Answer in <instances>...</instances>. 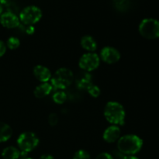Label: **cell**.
Returning <instances> with one entry per match:
<instances>
[{"mask_svg": "<svg viewBox=\"0 0 159 159\" xmlns=\"http://www.w3.org/2000/svg\"><path fill=\"white\" fill-rule=\"evenodd\" d=\"M6 49H7V48H6V43L2 40H0V57H2L6 54Z\"/></svg>", "mask_w": 159, "mask_h": 159, "instance_id": "obj_24", "label": "cell"}, {"mask_svg": "<svg viewBox=\"0 0 159 159\" xmlns=\"http://www.w3.org/2000/svg\"><path fill=\"white\" fill-rule=\"evenodd\" d=\"M2 10H3V8H2V5L0 3V16H1V15L2 14Z\"/></svg>", "mask_w": 159, "mask_h": 159, "instance_id": "obj_29", "label": "cell"}, {"mask_svg": "<svg viewBox=\"0 0 159 159\" xmlns=\"http://www.w3.org/2000/svg\"><path fill=\"white\" fill-rule=\"evenodd\" d=\"M20 159H33V158H20Z\"/></svg>", "mask_w": 159, "mask_h": 159, "instance_id": "obj_30", "label": "cell"}, {"mask_svg": "<svg viewBox=\"0 0 159 159\" xmlns=\"http://www.w3.org/2000/svg\"><path fill=\"white\" fill-rule=\"evenodd\" d=\"M143 140L135 134H127L120 137L117 141L118 151L126 155H134L141 150Z\"/></svg>", "mask_w": 159, "mask_h": 159, "instance_id": "obj_1", "label": "cell"}, {"mask_svg": "<svg viewBox=\"0 0 159 159\" xmlns=\"http://www.w3.org/2000/svg\"><path fill=\"white\" fill-rule=\"evenodd\" d=\"M53 89H53L51 84L48 83V82H43L36 87L34 91V94L38 99H42V98L48 96Z\"/></svg>", "mask_w": 159, "mask_h": 159, "instance_id": "obj_12", "label": "cell"}, {"mask_svg": "<svg viewBox=\"0 0 159 159\" xmlns=\"http://www.w3.org/2000/svg\"><path fill=\"white\" fill-rule=\"evenodd\" d=\"M81 46L88 52H94L97 49V43L92 36L85 35L81 39Z\"/></svg>", "mask_w": 159, "mask_h": 159, "instance_id": "obj_13", "label": "cell"}, {"mask_svg": "<svg viewBox=\"0 0 159 159\" xmlns=\"http://www.w3.org/2000/svg\"><path fill=\"white\" fill-rule=\"evenodd\" d=\"M11 2V0H0V3L2 5H7Z\"/></svg>", "mask_w": 159, "mask_h": 159, "instance_id": "obj_27", "label": "cell"}, {"mask_svg": "<svg viewBox=\"0 0 159 159\" xmlns=\"http://www.w3.org/2000/svg\"><path fill=\"white\" fill-rule=\"evenodd\" d=\"M95 159H113V157L107 152H102L98 155Z\"/></svg>", "mask_w": 159, "mask_h": 159, "instance_id": "obj_23", "label": "cell"}, {"mask_svg": "<svg viewBox=\"0 0 159 159\" xmlns=\"http://www.w3.org/2000/svg\"><path fill=\"white\" fill-rule=\"evenodd\" d=\"M12 130L9 124L0 122V143L6 142L11 138Z\"/></svg>", "mask_w": 159, "mask_h": 159, "instance_id": "obj_16", "label": "cell"}, {"mask_svg": "<svg viewBox=\"0 0 159 159\" xmlns=\"http://www.w3.org/2000/svg\"><path fill=\"white\" fill-rule=\"evenodd\" d=\"M72 159H91V157L87 151L81 149L75 152Z\"/></svg>", "mask_w": 159, "mask_h": 159, "instance_id": "obj_20", "label": "cell"}, {"mask_svg": "<svg viewBox=\"0 0 159 159\" xmlns=\"http://www.w3.org/2000/svg\"><path fill=\"white\" fill-rule=\"evenodd\" d=\"M120 134L121 131L119 126L111 125L106 129L103 132L102 138L107 143H114L120 139Z\"/></svg>", "mask_w": 159, "mask_h": 159, "instance_id": "obj_11", "label": "cell"}, {"mask_svg": "<svg viewBox=\"0 0 159 159\" xmlns=\"http://www.w3.org/2000/svg\"><path fill=\"white\" fill-rule=\"evenodd\" d=\"M6 48L10 50H16L20 47V39L16 37H10L8 38L7 41L6 43Z\"/></svg>", "mask_w": 159, "mask_h": 159, "instance_id": "obj_18", "label": "cell"}, {"mask_svg": "<svg viewBox=\"0 0 159 159\" xmlns=\"http://www.w3.org/2000/svg\"><path fill=\"white\" fill-rule=\"evenodd\" d=\"M48 123L51 126H55L58 123V116L56 113H51L48 116Z\"/></svg>", "mask_w": 159, "mask_h": 159, "instance_id": "obj_22", "label": "cell"}, {"mask_svg": "<svg viewBox=\"0 0 159 159\" xmlns=\"http://www.w3.org/2000/svg\"><path fill=\"white\" fill-rule=\"evenodd\" d=\"M39 159H54V157L51 155H48V154H46V155H43L40 157Z\"/></svg>", "mask_w": 159, "mask_h": 159, "instance_id": "obj_25", "label": "cell"}, {"mask_svg": "<svg viewBox=\"0 0 159 159\" xmlns=\"http://www.w3.org/2000/svg\"><path fill=\"white\" fill-rule=\"evenodd\" d=\"M140 34L143 37L153 40L159 37V21L153 18H147L141 22L138 27Z\"/></svg>", "mask_w": 159, "mask_h": 159, "instance_id": "obj_5", "label": "cell"}, {"mask_svg": "<svg viewBox=\"0 0 159 159\" xmlns=\"http://www.w3.org/2000/svg\"><path fill=\"white\" fill-rule=\"evenodd\" d=\"M18 27L20 28L21 30H23L25 34H28V35H31L34 33L35 31V28H34V26L32 25H26V24H23V23H20V26Z\"/></svg>", "mask_w": 159, "mask_h": 159, "instance_id": "obj_21", "label": "cell"}, {"mask_svg": "<svg viewBox=\"0 0 159 159\" xmlns=\"http://www.w3.org/2000/svg\"><path fill=\"white\" fill-rule=\"evenodd\" d=\"M104 116L112 125H124L125 122L126 112L123 105L115 101H110L104 108Z\"/></svg>", "mask_w": 159, "mask_h": 159, "instance_id": "obj_2", "label": "cell"}, {"mask_svg": "<svg viewBox=\"0 0 159 159\" xmlns=\"http://www.w3.org/2000/svg\"><path fill=\"white\" fill-rule=\"evenodd\" d=\"M2 157L3 159H19L21 157V152L14 146H8L2 152Z\"/></svg>", "mask_w": 159, "mask_h": 159, "instance_id": "obj_15", "label": "cell"}, {"mask_svg": "<svg viewBox=\"0 0 159 159\" xmlns=\"http://www.w3.org/2000/svg\"><path fill=\"white\" fill-rule=\"evenodd\" d=\"M92 79H93V77H92L91 75L89 74V72L84 71V72L81 73V74L78 76L77 79H76L75 80L77 86L80 89H86L91 84H93Z\"/></svg>", "mask_w": 159, "mask_h": 159, "instance_id": "obj_14", "label": "cell"}, {"mask_svg": "<svg viewBox=\"0 0 159 159\" xmlns=\"http://www.w3.org/2000/svg\"><path fill=\"white\" fill-rule=\"evenodd\" d=\"M113 1H114V2L116 3V4H122V3H124L126 0H113Z\"/></svg>", "mask_w": 159, "mask_h": 159, "instance_id": "obj_28", "label": "cell"}, {"mask_svg": "<svg viewBox=\"0 0 159 159\" xmlns=\"http://www.w3.org/2000/svg\"><path fill=\"white\" fill-rule=\"evenodd\" d=\"M41 17L42 11L38 6H28L22 9L19 18L23 24L34 26V24L40 21Z\"/></svg>", "mask_w": 159, "mask_h": 159, "instance_id": "obj_6", "label": "cell"}, {"mask_svg": "<svg viewBox=\"0 0 159 159\" xmlns=\"http://www.w3.org/2000/svg\"><path fill=\"white\" fill-rule=\"evenodd\" d=\"M123 159H139V158L134 156V155H126V156H124V158H123Z\"/></svg>", "mask_w": 159, "mask_h": 159, "instance_id": "obj_26", "label": "cell"}, {"mask_svg": "<svg viewBox=\"0 0 159 159\" xmlns=\"http://www.w3.org/2000/svg\"><path fill=\"white\" fill-rule=\"evenodd\" d=\"M120 57V53L117 49L113 47L107 46L101 50L99 57L105 63L113 65L119 61Z\"/></svg>", "mask_w": 159, "mask_h": 159, "instance_id": "obj_8", "label": "cell"}, {"mask_svg": "<svg viewBox=\"0 0 159 159\" xmlns=\"http://www.w3.org/2000/svg\"><path fill=\"white\" fill-rule=\"evenodd\" d=\"M0 23L8 29H14L20 26V20L16 14L7 11L2 12L0 16Z\"/></svg>", "mask_w": 159, "mask_h": 159, "instance_id": "obj_9", "label": "cell"}, {"mask_svg": "<svg viewBox=\"0 0 159 159\" xmlns=\"http://www.w3.org/2000/svg\"><path fill=\"white\" fill-rule=\"evenodd\" d=\"M100 64V57L94 52H88L80 57L79 65L81 69L86 72L96 70Z\"/></svg>", "mask_w": 159, "mask_h": 159, "instance_id": "obj_7", "label": "cell"}, {"mask_svg": "<svg viewBox=\"0 0 159 159\" xmlns=\"http://www.w3.org/2000/svg\"><path fill=\"white\" fill-rule=\"evenodd\" d=\"M33 73L36 79L40 81L41 83L48 82V81L51 80V77H52V74H51L50 69H48V68L43 66V65H38L34 67Z\"/></svg>", "mask_w": 159, "mask_h": 159, "instance_id": "obj_10", "label": "cell"}, {"mask_svg": "<svg viewBox=\"0 0 159 159\" xmlns=\"http://www.w3.org/2000/svg\"><path fill=\"white\" fill-rule=\"evenodd\" d=\"M39 138L37 134L33 132L26 131L20 134L17 138V145L21 152V156L34 151L39 144Z\"/></svg>", "mask_w": 159, "mask_h": 159, "instance_id": "obj_4", "label": "cell"}, {"mask_svg": "<svg viewBox=\"0 0 159 159\" xmlns=\"http://www.w3.org/2000/svg\"><path fill=\"white\" fill-rule=\"evenodd\" d=\"M53 100L57 104H63L67 100V94L64 91H57L53 95Z\"/></svg>", "mask_w": 159, "mask_h": 159, "instance_id": "obj_17", "label": "cell"}, {"mask_svg": "<svg viewBox=\"0 0 159 159\" xmlns=\"http://www.w3.org/2000/svg\"><path fill=\"white\" fill-rule=\"evenodd\" d=\"M74 74L67 68H61L55 71L51 79V84L54 89H65L73 82Z\"/></svg>", "mask_w": 159, "mask_h": 159, "instance_id": "obj_3", "label": "cell"}, {"mask_svg": "<svg viewBox=\"0 0 159 159\" xmlns=\"http://www.w3.org/2000/svg\"><path fill=\"white\" fill-rule=\"evenodd\" d=\"M86 90L89 93V94L94 98L98 97V96H99V95L101 94V89H99V87L93 83L91 84V85L86 89Z\"/></svg>", "mask_w": 159, "mask_h": 159, "instance_id": "obj_19", "label": "cell"}]
</instances>
